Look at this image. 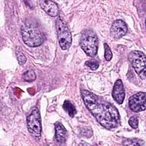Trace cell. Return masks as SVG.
Wrapping results in <instances>:
<instances>
[{"mask_svg": "<svg viewBox=\"0 0 146 146\" xmlns=\"http://www.w3.org/2000/svg\"><path fill=\"white\" fill-rule=\"evenodd\" d=\"M81 95L87 108L103 127L111 129L120 123L119 111L112 104L87 90H82Z\"/></svg>", "mask_w": 146, "mask_h": 146, "instance_id": "1", "label": "cell"}, {"mask_svg": "<svg viewBox=\"0 0 146 146\" xmlns=\"http://www.w3.org/2000/svg\"><path fill=\"white\" fill-rule=\"evenodd\" d=\"M21 35L24 43L29 47L41 45L44 39V35L37 25L32 22L25 23L21 27Z\"/></svg>", "mask_w": 146, "mask_h": 146, "instance_id": "2", "label": "cell"}, {"mask_svg": "<svg viewBox=\"0 0 146 146\" xmlns=\"http://www.w3.org/2000/svg\"><path fill=\"white\" fill-rule=\"evenodd\" d=\"M80 45L88 56H95L98 48V39L96 33L91 30H84L80 38Z\"/></svg>", "mask_w": 146, "mask_h": 146, "instance_id": "3", "label": "cell"}, {"mask_svg": "<svg viewBox=\"0 0 146 146\" xmlns=\"http://www.w3.org/2000/svg\"><path fill=\"white\" fill-rule=\"evenodd\" d=\"M27 129L32 137L39 140L41 137L42 122L39 110L36 107L33 108L27 117Z\"/></svg>", "mask_w": 146, "mask_h": 146, "instance_id": "4", "label": "cell"}, {"mask_svg": "<svg viewBox=\"0 0 146 146\" xmlns=\"http://www.w3.org/2000/svg\"><path fill=\"white\" fill-rule=\"evenodd\" d=\"M128 58L135 72L141 79L145 80L146 70V58L145 54L140 51L134 50L129 54Z\"/></svg>", "mask_w": 146, "mask_h": 146, "instance_id": "5", "label": "cell"}, {"mask_svg": "<svg viewBox=\"0 0 146 146\" xmlns=\"http://www.w3.org/2000/svg\"><path fill=\"white\" fill-rule=\"evenodd\" d=\"M56 27L60 48L63 50L68 49L72 43V36L67 25L62 19L59 17L56 20Z\"/></svg>", "mask_w": 146, "mask_h": 146, "instance_id": "6", "label": "cell"}, {"mask_svg": "<svg viewBox=\"0 0 146 146\" xmlns=\"http://www.w3.org/2000/svg\"><path fill=\"white\" fill-rule=\"evenodd\" d=\"M146 94L145 92H139L131 96L128 101L131 110L134 112L143 111L146 108Z\"/></svg>", "mask_w": 146, "mask_h": 146, "instance_id": "7", "label": "cell"}, {"mask_svg": "<svg viewBox=\"0 0 146 146\" xmlns=\"http://www.w3.org/2000/svg\"><path fill=\"white\" fill-rule=\"evenodd\" d=\"M128 31V27L124 21L121 19L115 20L110 29V34L114 38L119 39L125 35Z\"/></svg>", "mask_w": 146, "mask_h": 146, "instance_id": "8", "label": "cell"}, {"mask_svg": "<svg viewBox=\"0 0 146 146\" xmlns=\"http://www.w3.org/2000/svg\"><path fill=\"white\" fill-rule=\"evenodd\" d=\"M112 96L114 100L119 104L123 103L125 98V91L123 83L120 79H117L113 86Z\"/></svg>", "mask_w": 146, "mask_h": 146, "instance_id": "9", "label": "cell"}, {"mask_svg": "<svg viewBox=\"0 0 146 146\" xmlns=\"http://www.w3.org/2000/svg\"><path fill=\"white\" fill-rule=\"evenodd\" d=\"M40 7L51 17H56L59 15V10L57 4L51 1H39Z\"/></svg>", "mask_w": 146, "mask_h": 146, "instance_id": "10", "label": "cell"}, {"mask_svg": "<svg viewBox=\"0 0 146 146\" xmlns=\"http://www.w3.org/2000/svg\"><path fill=\"white\" fill-rule=\"evenodd\" d=\"M55 139L60 143H63L66 141L67 135V131L64 125L59 121H57L55 123Z\"/></svg>", "mask_w": 146, "mask_h": 146, "instance_id": "11", "label": "cell"}, {"mask_svg": "<svg viewBox=\"0 0 146 146\" xmlns=\"http://www.w3.org/2000/svg\"><path fill=\"white\" fill-rule=\"evenodd\" d=\"M63 108L71 117H74L76 113V110L75 106L68 100H64L63 104Z\"/></svg>", "mask_w": 146, "mask_h": 146, "instance_id": "12", "label": "cell"}, {"mask_svg": "<svg viewBox=\"0 0 146 146\" xmlns=\"http://www.w3.org/2000/svg\"><path fill=\"white\" fill-rule=\"evenodd\" d=\"M16 54L18 59V63L20 65H23L26 62V58L24 55L22 50L21 47L17 46L16 47Z\"/></svg>", "mask_w": 146, "mask_h": 146, "instance_id": "13", "label": "cell"}, {"mask_svg": "<svg viewBox=\"0 0 146 146\" xmlns=\"http://www.w3.org/2000/svg\"><path fill=\"white\" fill-rule=\"evenodd\" d=\"M23 80L26 82H33L36 79V75L34 71L29 70L25 72L22 76Z\"/></svg>", "mask_w": 146, "mask_h": 146, "instance_id": "14", "label": "cell"}, {"mask_svg": "<svg viewBox=\"0 0 146 146\" xmlns=\"http://www.w3.org/2000/svg\"><path fill=\"white\" fill-rule=\"evenodd\" d=\"M123 144L129 145H144V142L139 139H128L125 141H123Z\"/></svg>", "mask_w": 146, "mask_h": 146, "instance_id": "15", "label": "cell"}, {"mask_svg": "<svg viewBox=\"0 0 146 146\" xmlns=\"http://www.w3.org/2000/svg\"><path fill=\"white\" fill-rule=\"evenodd\" d=\"M104 57L107 61H110L112 58V53L110 47L107 43H104Z\"/></svg>", "mask_w": 146, "mask_h": 146, "instance_id": "16", "label": "cell"}, {"mask_svg": "<svg viewBox=\"0 0 146 146\" xmlns=\"http://www.w3.org/2000/svg\"><path fill=\"white\" fill-rule=\"evenodd\" d=\"M85 64L88 66L89 68H90L92 70H96L99 66V63L98 61L96 60H89L85 62Z\"/></svg>", "mask_w": 146, "mask_h": 146, "instance_id": "17", "label": "cell"}, {"mask_svg": "<svg viewBox=\"0 0 146 146\" xmlns=\"http://www.w3.org/2000/svg\"><path fill=\"white\" fill-rule=\"evenodd\" d=\"M129 125L133 128L136 129L138 127L139 125V120L137 117L132 116L128 120Z\"/></svg>", "mask_w": 146, "mask_h": 146, "instance_id": "18", "label": "cell"}, {"mask_svg": "<svg viewBox=\"0 0 146 146\" xmlns=\"http://www.w3.org/2000/svg\"><path fill=\"white\" fill-rule=\"evenodd\" d=\"M80 133L82 136L86 137H90L92 135V129L90 128H83L80 130Z\"/></svg>", "mask_w": 146, "mask_h": 146, "instance_id": "19", "label": "cell"}]
</instances>
